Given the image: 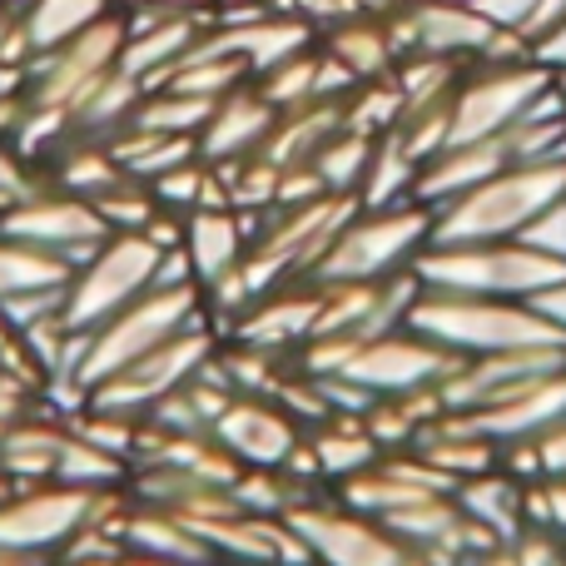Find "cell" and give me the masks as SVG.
Here are the masks:
<instances>
[{
  "mask_svg": "<svg viewBox=\"0 0 566 566\" xmlns=\"http://www.w3.org/2000/svg\"><path fill=\"white\" fill-rule=\"evenodd\" d=\"M566 195V159H522L432 209V249L517 239L547 205Z\"/></svg>",
  "mask_w": 566,
  "mask_h": 566,
  "instance_id": "cell-1",
  "label": "cell"
},
{
  "mask_svg": "<svg viewBox=\"0 0 566 566\" xmlns=\"http://www.w3.org/2000/svg\"><path fill=\"white\" fill-rule=\"evenodd\" d=\"M408 328L422 338L452 348L458 358H482V353H507V348H542V343H562L566 328L552 323L527 298H478V293H438L422 289L418 303L408 308Z\"/></svg>",
  "mask_w": 566,
  "mask_h": 566,
  "instance_id": "cell-2",
  "label": "cell"
},
{
  "mask_svg": "<svg viewBox=\"0 0 566 566\" xmlns=\"http://www.w3.org/2000/svg\"><path fill=\"white\" fill-rule=\"evenodd\" d=\"M195 323H205V289L199 283H149L115 318H105L95 333H85V353H80L70 378H75L80 392H90L109 373L145 358L149 348L169 343L175 333L195 328Z\"/></svg>",
  "mask_w": 566,
  "mask_h": 566,
  "instance_id": "cell-3",
  "label": "cell"
},
{
  "mask_svg": "<svg viewBox=\"0 0 566 566\" xmlns=\"http://www.w3.org/2000/svg\"><path fill=\"white\" fill-rule=\"evenodd\" d=\"M412 274L422 289L438 293H478V298H537V293L566 283V259L537 254L522 239H497V244H452V249H422L412 259Z\"/></svg>",
  "mask_w": 566,
  "mask_h": 566,
  "instance_id": "cell-4",
  "label": "cell"
},
{
  "mask_svg": "<svg viewBox=\"0 0 566 566\" xmlns=\"http://www.w3.org/2000/svg\"><path fill=\"white\" fill-rule=\"evenodd\" d=\"M432 239V209L418 199H402L388 209H363L333 234L323 259L313 264V283H382L428 249Z\"/></svg>",
  "mask_w": 566,
  "mask_h": 566,
  "instance_id": "cell-5",
  "label": "cell"
},
{
  "mask_svg": "<svg viewBox=\"0 0 566 566\" xmlns=\"http://www.w3.org/2000/svg\"><path fill=\"white\" fill-rule=\"evenodd\" d=\"M159 259L165 249L149 234H109L65 283V308H60L65 328L95 333L105 318H115L125 303H135L155 283Z\"/></svg>",
  "mask_w": 566,
  "mask_h": 566,
  "instance_id": "cell-6",
  "label": "cell"
},
{
  "mask_svg": "<svg viewBox=\"0 0 566 566\" xmlns=\"http://www.w3.org/2000/svg\"><path fill=\"white\" fill-rule=\"evenodd\" d=\"M557 65L547 60H517V65H478L472 60L468 75L452 90V129L448 145H468V139H492L502 129H512L537 95H547Z\"/></svg>",
  "mask_w": 566,
  "mask_h": 566,
  "instance_id": "cell-7",
  "label": "cell"
},
{
  "mask_svg": "<svg viewBox=\"0 0 566 566\" xmlns=\"http://www.w3.org/2000/svg\"><path fill=\"white\" fill-rule=\"evenodd\" d=\"M125 40H129L125 10L99 15L95 25H85L75 40H65V45H55V50L30 60L25 65V99L30 105H45V109H75L80 99L119 65Z\"/></svg>",
  "mask_w": 566,
  "mask_h": 566,
  "instance_id": "cell-8",
  "label": "cell"
},
{
  "mask_svg": "<svg viewBox=\"0 0 566 566\" xmlns=\"http://www.w3.org/2000/svg\"><path fill=\"white\" fill-rule=\"evenodd\" d=\"M209 358H214V333H209L205 323H195V328L175 333L169 343L149 348L145 358H135L119 373H109L105 382H95V388L85 392V402L90 408H105V412L145 418L159 398H169L175 388H185Z\"/></svg>",
  "mask_w": 566,
  "mask_h": 566,
  "instance_id": "cell-9",
  "label": "cell"
},
{
  "mask_svg": "<svg viewBox=\"0 0 566 566\" xmlns=\"http://www.w3.org/2000/svg\"><path fill=\"white\" fill-rule=\"evenodd\" d=\"M0 234L25 239L35 249H50V254L70 259V264H85L99 244L109 239V224L99 219V209L90 199L70 195L60 185H40L30 195L10 199L6 214H0Z\"/></svg>",
  "mask_w": 566,
  "mask_h": 566,
  "instance_id": "cell-10",
  "label": "cell"
},
{
  "mask_svg": "<svg viewBox=\"0 0 566 566\" xmlns=\"http://www.w3.org/2000/svg\"><path fill=\"white\" fill-rule=\"evenodd\" d=\"M283 522L298 532L313 566H408L412 557V547H402L378 517H363L353 507L303 502V507L283 512Z\"/></svg>",
  "mask_w": 566,
  "mask_h": 566,
  "instance_id": "cell-11",
  "label": "cell"
},
{
  "mask_svg": "<svg viewBox=\"0 0 566 566\" xmlns=\"http://www.w3.org/2000/svg\"><path fill=\"white\" fill-rule=\"evenodd\" d=\"M458 363L462 358L452 348L422 338V333H412L408 323H402V328H392V333H382V338L363 343L338 378L358 382V388L378 392V398H392V392L438 388L442 378H452V373H458Z\"/></svg>",
  "mask_w": 566,
  "mask_h": 566,
  "instance_id": "cell-12",
  "label": "cell"
},
{
  "mask_svg": "<svg viewBox=\"0 0 566 566\" xmlns=\"http://www.w3.org/2000/svg\"><path fill=\"white\" fill-rule=\"evenodd\" d=\"M99 492L90 488H40V492H15L0 502V552H40L65 547L95 522Z\"/></svg>",
  "mask_w": 566,
  "mask_h": 566,
  "instance_id": "cell-13",
  "label": "cell"
},
{
  "mask_svg": "<svg viewBox=\"0 0 566 566\" xmlns=\"http://www.w3.org/2000/svg\"><path fill=\"white\" fill-rule=\"evenodd\" d=\"M566 368L562 343H542V348H507V353H482V358H462L452 378L438 382L442 412H478L492 402H507L527 382L547 378V373Z\"/></svg>",
  "mask_w": 566,
  "mask_h": 566,
  "instance_id": "cell-14",
  "label": "cell"
},
{
  "mask_svg": "<svg viewBox=\"0 0 566 566\" xmlns=\"http://www.w3.org/2000/svg\"><path fill=\"white\" fill-rule=\"evenodd\" d=\"M209 432L239 468H283L303 442L298 418L283 412L274 398H259V392H234Z\"/></svg>",
  "mask_w": 566,
  "mask_h": 566,
  "instance_id": "cell-15",
  "label": "cell"
},
{
  "mask_svg": "<svg viewBox=\"0 0 566 566\" xmlns=\"http://www.w3.org/2000/svg\"><path fill=\"white\" fill-rule=\"evenodd\" d=\"M448 418L462 422L468 432H478V438L497 442V448L537 442L542 432H552L566 418V368L527 382V388L512 392L507 402H492V408H478V412H448Z\"/></svg>",
  "mask_w": 566,
  "mask_h": 566,
  "instance_id": "cell-16",
  "label": "cell"
},
{
  "mask_svg": "<svg viewBox=\"0 0 566 566\" xmlns=\"http://www.w3.org/2000/svg\"><path fill=\"white\" fill-rule=\"evenodd\" d=\"M507 165H522L517 149H512L507 129H502V135H492V139L448 145V149H438V155L418 169V189H412V199H418V205H428V209H438V205H448V199L468 195L472 185L492 179L497 169H507Z\"/></svg>",
  "mask_w": 566,
  "mask_h": 566,
  "instance_id": "cell-17",
  "label": "cell"
},
{
  "mask_svg": "<svg viewBox=\"0 0 566 566\" xmlns=\"http://www.w3.org/2000/svg\"><path fill=\"white\" fill-rule=\"evenodd\" d=\"M274 125H279V109L269 105V99L259 95V85L249 80V85L229 90L214 105L209 125L199 129V159H205V165H224V159L259 155Z\"/></svg>",
  "mask_w": 566,
  "mask_h": 566,
  "instance_id": "cell-18",
  "label": "cell"
},
{
  "mask_svg": "<svg viewBox=\"0 0 566 566\" xmlns=\"http://www.w3.org/2000/svg\"><path fill=\"white\" fill-rule=\"evenodd\" d=\"M249 219L254 214H239V209H195L185 214V259H189V274H195L199 289H209L214 279H224L229 269L244 264L249 244Z\"/></svg>",
  "mask_w": 566,
  "mask_h": 566,
  "instance_id": "cell-19",
  "label": "cell"
},
{
  "mask_svg": "<svg viewBox=\"0 0 566 566\" xmlns=\"http://www.w3.org/2000/svg\"><path fill=\"white\" fill-rule=\"evenodd\" d=\"M109 532L119 537V547L145 552V557H159L169 566H209L214 562L209 542L199 537L185 517H175V512H165V507H135V512H125Z\"/></svg>",
  "mask_w": 566,
  "mask_h": 566,
  "instance_id": "cell-20",
  "label": "cell"
},
{
  "mask_svg": "<svg viewBox=\"0 0 566 566\" xmlns=\"http://www.w3.org/2000/svg\"><path fill=\"white\" fill-rule=\"evenodd\" d=\"M458 507L468 512L472 522H482V527L492 532V537L507 547L512 537H517L522 527H527V482L517 478V472H478V478L458 482Z\"/></svg>",
  "mask_w": 566,
  "mask_h": 566,
  "instance_id": "cell-21",
  "label": "cell"
},
{
  "mask_svg": "<svg viewBox=\"0 0 566 566\" xmlns=\"http://www.w3.org/2000/svg\"><path fill=\"white\" fill-rule=\"evenodd\" d=\"M338 129H343V99H313V105L283 109L259 155H264L269 165H279V169L313 165V155L323 149V139L338 135Z\"/></svg>",
  "mask_w": 566,
  "mask_h": 566,
  "instance_id": "cell-22",
  "label": "cell"
},
{
  "mask_svg": "<svg viewBox=\"0 0 566 566\" xmlns=\"http://www.w3.org/2000/svg\"><path fill=\"white\" fill-rule=\"evenodd\" d=\"M199 30H205V15H165V20H155V25L135 30V35L125 40V50H119V70L135 75L139 85L149 90L189 45H195Z\"/></svg>",
  "mask_w": 566,
  "mask_h": 566,
  "instance_id": "cell-23",
  "label": "cell"
},
{
  "mask_svg": "<svg viewBox=\"0 0 566 566\" xmlns=\"http://www.w3.org/2000/svg\"><path fill=\"white\" fill-rule=\"evenodd\" d=\"M323 50H328L333 60H343L358 80H388L392 70H398L388 25H382V15H368V10H358V15L323 30Z\"/></svg>",
  "mask_w": 566,
  "mask_h": 566,
  "instance_id": "cell-24",
  "label": "cell"
},
{
  "mask_svg": "<svg viewBox=\"0 0 566 566\" xmlns=\"http://www.w3.org/2000/svg\"><path fill=\"white\" fill-rule=\"evenodd\" d=\"M65 438H70V428H55V422H35V418L10 422V428L0 432V468H6L15 482L55 478Z\"/></svg>",
  "mask_w": 566,
  "mask_h": 566,
  "instance_id": "cell-25",
  "label": "cell"
},
{
  "mask_svg": "<svg viewBox=\"0 0 566 566\" xmlns=\"http://www.w3.org/2000/svg\"><path fill=\"white\" fill-rule=\"evenodd\" d=\"M20 20H25V35L35 45V55L75 40L85 25H95L99 15L115 10V0H15Z\"/></svg>",
  "mask_w": 566,
  "mask_h": 566,
  "instance_id": "cell-26",
  "label": "cell"
},
{
  "mask_svg": "<svg viewBox=\"0 0 566 566\" xmlns=\"http://www.w3.org/2000/svg\"><path fill=\"white\" fill-rule=\"evenodd\" d=\"M418 159L402 149V139L392 135H378V145H373V159H368V175H363L358 185V205L363 209H388V205H402V199H412V189H418Z\"/></svg>",
  "mask_w": 566,
  "mask_h": 566,
  "instance_id": "cell-27",
  "label": "cell"
},
{
  "mask_svg": "<svg viewBox=\"0 0 566 566\" xmlns=\"http://www.w3.org/2000/svg\"><path fill=\"white\" fill-rule=\"evenodd\" d=\"M75 264L50 249H35L25 239L0 234V298H15V293H35V289H65Z\"/></svg>",
  "mask_w": 566,
  "mask_h": 566,
  "instance_id": "cell-28",
  "label": "cell"
},
{
  "mask_svg": "<svg viewBox=\"0 0 566 566\" xmlns=\"http://www.w3.org/2000/svg\"><path fill=\"white\" fill-rule=\"evenodd\" d=\"M219 99L185 95V90H145V99L129 115V129H155V135H195L209 125Z\"/></svg>",
  "mask_w": 566,
  "mask_h": 566,
  "instance_id": "cell-29",
  "label": "cell"
},
{
  "mask_svg": "<svg viewBox=\"0 0 566 566\" xmlns=\"http://www.w3.org/2000/svg\"><path fill=\"white\" fill-rule=\"evenodd\" d=\"M373 135H358V129H338V135L323 139V149L313 155V169H318L323 189L328 195H358L363 175H368V159H373Z\"/></svg>",
  "mask_w": 566,
  "mask_h": 566,
  "instance_id": "cell-30",
  "label": "cell"
},
{
  "mask_svg": "<svg viewBox=\"0 0 566 566\" xmlns=\"http://www.w3.org/2000/svg\"><path fill=\"white\" fill-rule=\"evenodd\" d=\"M254 85H259V95L279 109V115H283V109L313 105V99H318V45L298 50V55H289L283 65L264 70Z\"/></svg>",
  "mask_w": 566,
  "mask_h": 566,
  "instance_id": "cell-31",
  "label": "cell"
},
{
  "mask_svg": "<svg viewBox=\"0 0 566 566\" xmlns=\"http://www.w3.org/2000/svg\"><path fill=\"white\" fill-rule=\"evenodd\" d=\"M99 209V219L109 224V234H145L149 219L159 214V199L145 179H125V185L105 189L99 199H90Z\"/></svg>",
  "mask_w": 566,
  "mask_h": 566,
  "instance_id": "cell-32",
  "label": "cell"
},
{
  "mask_svg": "<svg viewBox=\"0 0 566 566\" xmlns=\"http://www.w3.org/2000/svg\"><path fill=\"white\" fill-rule=\"evenodd\" d=\"M512 25H517L522 40H527V45L542 55V50H547L552 40H557L562 30H566V0H532V6L522 10Z\"/></svg>",
  "mask_w": 566,
  "mask_h": 566,
  "instance_id": "cell-33",
  "label": "cell"
},
{
  "mask_svg": "<svg viewBox=\"0 0 566 566\" xmlns=\"http://www.w3.org/2000/svg\"><path fill=\"white\" fill-rule=\"evenodd\" d=\"M522 244L537 249V254H552V259H566V195L557 205H547L527 229H522Z\"/></svg>",
  "mask_w": 566,
  "mask_h": 566,
  "instance_id": "cell-34",
  "label": "cell"
},
{
  "mask_svg": "<svg viewBox=\"0 0 566 566\" xmlns=\"http://www.w3.org/2000/svg\"><path fill=\"white\" fill-rule=\"evenodd\" d=\"M532 462V478L547 482V478H566V418L552 432H542L537 442H522Z\"/></svg>",
  "mask_w": 566,
  "mask_h": 566,
  "instance_id": "cell-35",
  "label": "cell"
},
{
  "mask_svg": "<svg viewBox=\"0 0 566 566\" xmlns=\"http://www.w3.org/2000/svg\"><path fill=\"white\" fill-rule=\"evenodd\" d=\"M527 507H537L532 522H547L566 537V478H547L537 488H527Z\"/></svg>",
  "mask_w": 566,
  "mask_h": 566,
  "instance_id": "cell-36",
  "label": "cell"
},
{
  "mask_svg": "<svg viewBox=\"0 0 566 566\" xmlns=\"http://www.w3.org/2000/svg\"><path fill=\"white\" fill-rule=\"evenodd\" d=\"M532 308H542L552 323H562V328H566V283H557V289H547V293H537V298H532Z\"/></svg>",
  "mask_w": 566,
  "mask_h": 566,
  "instance_id": "cell-37",
  "label": "cell"
},
{
  "mask_svg": "<svg viewBox=\"0 0 566 566\" xmlns=\"http://www.w3.org/2000/svg\"><path fill=\"white\" fill-rule=\"evenodd\" d=\"M149 6L169 10V15H205V6H209V0H149Z\"/></svg>",
  "mask_w": 566,
  "mask_h": 566,
  "instance_id": "cell-38",
  "label": "cell"
},
{
  "mask_svg": "<svg viewBox=\"0 0 566 566\" xmlns=\"http://www.w3.org/2000/svg\"><path fill=\"white\" fill-rule=\"evenodd\" d=\"M468 566H517V557H512V547H492V552H482V557L468 562Z\"/></svg>",
  "mask_w": 566,
  "mask_h": 566,
  "instance_id": "cell-39",
  "label": "cell"
},
{
  "mask_svg": "<svg viewBox=\"0 0 566 566\" xmlns=\"http://www.w3.org/2000/svg\"><path fill=\"white\" fill-rule=\"evenodd\" d=\"M6 497H15V478H10V472L0 468V502H6Z\"/></svg>",
  "mask_w": 566,
  "mask_h": 566,
  "instance_id": "cell-40",
  "label": "cell"
},
{
  "mask_svg": "<svg viewBox=\"0 0 566 566\" xmlns=\"http://www.w3.org/2000/svg\"><path fill=\"white\" fill-rule=\"evenodd\" d=\"M6 205H10V195H0V214H6Z\"/></svg>",
  "mask_w": 566,
  "mask_h": 566,
  "instance_id": "cell-41",
  "label": "cell"
},
{
  "mask_svg": "<svg viewBox=\"0 0 566 566\" xmlns=\"http://www.w3.org/2000/svg\"><path fill=\"white\" fill-rule=\"evenodd\" d=\"M458 6H482V0H458Z\"/></svg>",
  "mask_w": 566,
  "mask_h": 566,
  "instance_id": "cell-42",
  "label": "cell"
}]
</instances>
